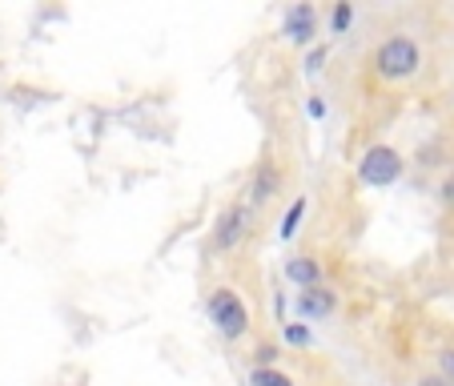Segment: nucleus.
I'll use <instances>...</instances> for the list:
<instances>
[{
    "label": "nucleus",
    "mask_w": 454,
    "mask_h": 386,
    "mask_svg": "<svg viewBox=\"0 0 454 386\" xmlns=\"http://www.w3.org/2000/svg\"><path fill=\"white\" fill-rule=\"evenodd\" d=\"M206 314H209L214 330L225 338V343H238V338L249 335V310H246V302H241V294L230 290V286H222V290L209 294Z\"/></svg>",
    "instance_id": "1"
},
{
    "label": "nucleus",
    "mask_w": 454,
    "mask_h": 386,
    "mask_svg": "<svg viewBox=\"0 0 454 386\" xmlns=\"http://www.w3.org/2000/svg\"><path fill=\"white\" fill-rule=\"evenodd\" d=\"M419 65H422V49L411 36H390V41H382L374 49V69H378V77H386V81L414 77Z\"/></svg>",
    "instance_id": "2"
},
{
    "label": "nucleus",
    "mask_w": 454,
    "mask_h": 386,
    "mask_svg": "<svg viewBox=\"0 0 454 386\" xmlns=\"http://www.w3.org/2000/svg\"><path fill=\"white\" fill-rule=\"evenodd\" d=\"M403 169H406V161L395 146H370L358 161V181L362 185L386 189V185H395V181L403 177Z\"/></svg>",
    "instance_id": "3"
},
{
    "label": "nucleus",
    "mask_w": 454,
    "mask_h": 386,
    "mask_svg": "<svg viewBox=\"0 0 454 386\" xmlns=\"http://www.w3.org/2000/svg\"><path fill=\"white\" fill-rule=\"evenodd\" d=\"M254 230V206H230L217 214L214 225V246L217 249H238Z\"/></svg>",
    "instance_id": "4"
},
{
    "label": "nucleus",
    "mask_w": 454,
    "mask_h": 386,
    "mask_svg": "<svg viewBox=\"0 0 454 386\" xmlns=\"http://www.w3.org/2000/svg\"><path fill=\"white\" fill-rule=\"evenodd\" d=\"M278 193H282V169H278L274 161H257L254 177H249V206H266V201H274Z\"/></svg>",
    "instance_id": "5"
},
{
    "label": "nucleus",
    "mask_w": 454,
    "mask_h": 386,
    "mask_svg": "<svg viewBox=\"0 0 454 386\" xmlns=\"http://www.w3.org/2000/svg\"><path fill=\"white\" fill-rule=\"evenodd\" d=\"M314 33H317V9L301 0V4H294V9L286 12L282 36H286V41H294V44H309V41H314Z\"/></svg>",
    "instance_id": "6"
},
{
    "label": "nucleus",
    "mask_w": 454,
    "mask_h": 386,
    "mask_svg": "<svg viewBox=\"0 0 454 386\" xmlns=\"http://www.w3.org/2000/svg\"><path fill=\"white\" fill-rule=\"evenodd\" d=\"M334 310H338V294L326 290V286H314V290L298 294V314L306 318V322H326Z\"/></svg>",
    "instance_id": "7"
},
{
    "label": "nucleus",
    "mask_w": 454,
    "mask_h": 386,
    "mask_svg": "<svg viewBox=\"0 0 454 386\" xmlns=\"http://www.w3.org/2000/svg\"><path fill=\"white\" fill-rule=\"evenodd\" d=\"M282 274H286V282H294L298 290H314V286H322V266H317L314 257H306V254L286 257Z\"/></svg>",
    "instance_id": "8"
},
{
    "label": "nucleus",
    "mask_w": 454,
    "mask_h": 386,
    "mask_svg": "<svg viewBox=\"0 0 454 386\" xmlns=\"http://www.w3.org/2000/svg\"><path fill=\"white\" fill-rule=\"evenodd\" d=\"M249 386H294V378L274 366H254L249 370Z\"/></svg>",
    "instance_id": "9"
},
{
    "label": "nucleus",
    "mask_w": 454,
    "mask_h": 386,
    "mask_svg": "<svg viewBox=\"0 0 454 386\" xmlns=\"http://www.w3.org/2000/svg\"><path fill=\"white\" fill-rule=\"evenodd\" d=\"M301 214H306V198H298V201H294L290 209H286V217H282V230H278V233H282L286 241H290L294 233H298V225H301Z\"/></svg>",
    "instance_id": "10"
},
{
    "label": "nucleus",
    "mask_w": 454,
    "mask_h": 386,
    "mask_svg": "<svg viewBox=\"0 0 454 386\" xmlns=\"http://www.w3.org/2000/svg\"><path fill=\"white\" fill-rule=\"evenodd\" d=\"M282 338H286L290 346H309V343H314L309 327H301V322H286V327H282Z\"/></svg>",
    "instance_id": "11"
},
{
    "label": "nucleus",
    "mask_w": 454,
    "mask_h": 386,
    "mask_svg": "<svg viewBox=\"0 0 454 386\" xmlns=\"http://www.w3.org/2000/svg\"><path fill=\"white\" fill-rule=\"evenodd\" d=\"M350 20H354V4H350V0L334 4V12H330V28H334V33H346V28H350Z\"/></svg>",
    "instance_id": "12"
},
{
    "label": "nucleus",
    "mask_w": 454,
    "mask_h": 386,
    "mask_svg": "<svg viewBox=\"0 0 454 386\" xmlns=\"http://www.w3.org/2000/svg\"><path fill=\"white\" fill-rule=\"evenodd\" d=\"M322 65H326V44H322V49H309V57H306V73H317Z\"/></svg>",
    "instance_id": "13"
},
{
    "label": "nucleus",
    "mask_w": 454,
    "mask_h": 386,
    "mask_svg": "<svg viewBox=\"0 0 454 386\" xmlns=\"http://www.w3.org/2000/svg\"><path fill=\"white\" fill-rule=\"evenodd\" d=\"M274 358H278V346H270V343L257 346V366H274Z\"/></svg>",
    "instance_id": "14"
},
{
    "label": "nucleus",
    "mask_w": 454,
    "mask_h": 386,
    "mask_svg": "<svg viewBox=\"0 0 454 386\" xmlns=\"http://www.w3.org/2000/svg\"><path fill=\"white\" fill-rule=\"evenodd\" d=\"M309 117H326V101H322V97H309Z\"/></svg>",
    "instance_id": "15"
},
{
    "label": "nucleus",
    "mask_w": 454,
    "mask_h": 386,
    "mask_svg": "<svg viewBox=\"0 0 454 386\" xmlns=\"http://www.w3.org/2000/svg\"><path fill=\"white\" fill-rule=\"evenodd\" d=\"M414 386H454L450 378H442V374H427V378H419Z\"/></svg>",
    "instance_id": "16"
},
{
    "label": "nucleus",
    "mask_w": 454,
    "mask_h": 386,
    "mask_svg": "<svg viewBox=\"0 0 454 386\" xmlns=\"http://www.w3.org/2000/svg\"><path fill=\"white\" fill-rule=\"evenodd\" d=\"M442 378L454 382V351H442Z\"/></svg>",
    "instance_id": "17"
},
{
    "label": "nucleus",
    "mask_w": 454,
    "mask_h": 386,
    "mask_svg": "<svg viewBox=\"0 0 454 386\" xmlns=\"http://www.w3.org/2000/svg\"><path fill=\"white\" fill-rule=\"evenodd\" d=\"M438 193H442V201H446V206H454V177H446Z\"/></svg>",
    "instance_id": "18"
}]
</instances>
